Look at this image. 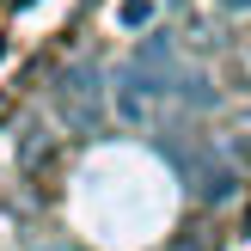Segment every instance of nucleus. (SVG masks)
<instances>
[{"mask_svg":"<svg viewBox=\"0 0 251 251\" xmlns=\"http://www.w3.org/2000/svg\"><path fill=\"white\" fill-rule=\"evenodd\" d=\"M6 6H19V12H25V6H37V0H6Z\"/></svg>","mask_w":251,"mask_h":251,"instance_id":"nucleus-5","label":"nucleus"},{"mask_svg":"<svg viewBox=\"0 0 251 251\" xmlns=\"http://www.w3.org/2000/svg\"><path fill=\"white\" fill-rule=\"evenodd\" d=\"M221 6H239V12H251V0H221Z\"/></svg>","mask_w":251,"mask_h":251,"instance_id":"nucleus-4","label":"nucleus"},{"mask_svg":"<svg viewBox=\"0 0 251 251\" xmlns=\"http://www.w3.org/2000/svg\"><path fill=\"white\" fill-rule=\"evenodd\" d=\"M172 92H178L184 104H196V110H215V104H221V92L202 80V74H178V80H172Z\"/></svg>","mask_w":251,"mask_h":251,"instance_id":"nucleus-2","label":"nucleus"},{"mask_svg":"<svg viewBox=\"0 0 251 251\" xmlns=\"http://www.w3.org/2000/svg\"><path fill=\"white\" fill-rule=\"evenodd\" d=\"M55 110L68 117V129H98V117H104V86H98V68H68L55 80Z\"/></svg>","mask_w":251,"mask_h":251,"instance_id":"nucleus-1","label":"nucleus"},{"mask_svg":"<svg viewBox=\"0 0 251 251\" xmlns=\"http://www.w3.org/2000/svg\"><path fill=\"white\" fill-rule=\"evenodd\" d=\"M245 239H251V208H245Z\"/></svg>","mask_w":251,"mask_h":251,"instance_id":"nucleus-6","label":"nucleus"},{"mask_svg":"<svg viewBox=\"0 0 251 251\" xmlns=\"http://www.w3.org/2000/svg\"><path fill=\"white\" fill-rule=\"evenodd\" d=\"M153 0H123V6H117V25H123V31H147V25H153Z\"/></svg>","mask_w":251,"mask_h":251,"instance_id":"nucleus-3","label":"nucleus"},{"mask_svg":"<svg viewBox=\"0 0 251 251\" xmlns=\"http://www.w3.org/2000/svg\"><path fill=\"white\" fill-rule=\"evenodd\" d=\"M0 55H6V43H0Z\"/></svg>","mask_w":251,"mask_h":251,"instance_id":"nucleus-7","label":"nucleus"}]
</instances>
